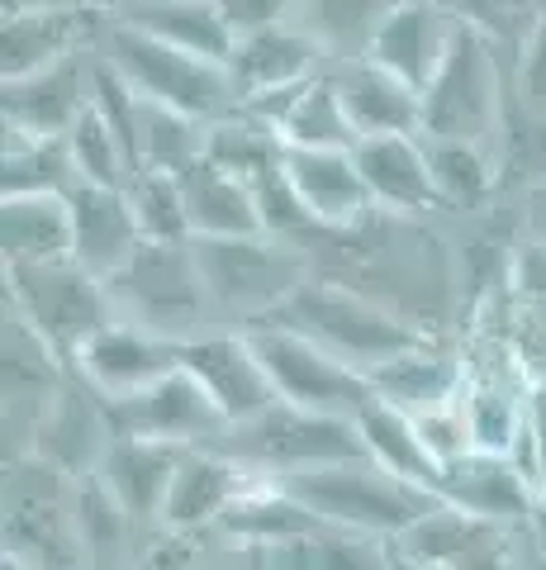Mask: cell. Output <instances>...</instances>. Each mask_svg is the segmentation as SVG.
<instances>
[{"label":"cell","instance_id":"1","mask_svg":"<svg viewBox=\"0 0 546 570\" xmlns=\"http://www.w3.org/2000/svg\"><path fill=\"white\" fill-rule=\"evenodd\" d=\"M280 485H286L319 523L361 532V538H380V542L404 538L423 513H433L443 504L437 494L409 485V480H395L390 471H380L371 456L332 461V466H319V471H299L290 480H280Z\"/></svg>","mask_w":546,"mask_h":570},{"label":"cell","instance_id":"2","mask_svg":"<svg viewBox=\"0 0 546 570\" xmlns=\"http://www.w3.org/2000/svg\"><path fill=\"white\" fill-rule=\"evenodd\" d=\"M105 291L119 324L157 333L176 347L205 337V318L215 314L190 243H143L125 272L105 281Z\"/></svg>","mask_w":546,"mask_h":570},{"label":"cell","instance_id":"3","mask_svg":"<svg viewBox=\"0 0 546 570\" xmlns=\"http://www.w3.org/2000/svg\"><path fill=\"white\" fill-rule=\"evenodd\" d=\"M267 324H286L295 333L314 337V343L328 347L332 356H343L347 366H357L361 376H371L376 366L395 362L399 352H409L428 337L404 314L385 309L357 291H347V285H332V281L299 285L286 305H280V314L267 318Z\"/></svg>","mask_w":546,"mask_h":570},{"label":"cell","instance_id":"4","mask_svg":"<svg viewBox=\"0 0 546 570\" xmlns=\"http://www.w3.org/2000/svg\"><path fill=\"white\" fill-rule=\"evenodd\" d=\"M100 58L119 67L138 96L148 105H167L176 115H190L200 124H215L224 115H234V81H228L224 62H205L196 52H181L152 33L133 29V24H110L100 39Z\"/></svg>","mask_w":546,"mask_h":570},{"label":"cell","instance_id":"5","mask_svg":"<svg viewBox=\"0 0 546 570\" xmlns=\"http://www.w3.org/2000/svg\"><path fill=\"white\" fill-rule=\"evenodd\" d=\"M196 262L209 291L215 314H228L238 324H267L280 314V305L309 285V257L286 247L280 238H196Z\"/></svg>","mask_w":546,"mask_h":570},{"label":"cell","instance_id":"6","mask_svg":"<svg viewBox=\"0 0 546 570\" xmlns=\"http://www.w3.org/2000/svg\"><path fill=\"white\" fill-rule=\"evenodd\" d=\"M215 448L224 456H234L248 475L271 480V485L299 471H319V466H332V461L366 456L351 419L305 414V409H290V404H271L261 419L228 428Z\"/></svg>","mask_w":546,"mask_h":570},{"label":"cell","instance_id":"7","mask_svg":"<svg viewBox=\"0 0 546 570\" xmlns=\"http://www.w3.org/2000/svg\"><path fill=\"white\" fill-rule=\"evenodd\" d=\"M6 285H10V314L39 333L62 362H72L105 324H115L105 281L81 272L77 262L6 266Z\"/></svg>","mask_w":546,"mask_h":570},{"label":"cell","instance_id":"8","mask_svg":"<svg viewBox=\"0 0 546 570\" xmlns=\"http://www.w3.org/2000/svg\"><path fill=\"white\" fill-rule=\"evenodd\" d=\"M495 39L461 24L447 62L423 91V138H456V142H489L504 129V81Z\"/></svg>","mask_w":546,"mask_h":570},{"label":"cell","instance_id":"9","mask_svg":"<svg viewBox=\"0 0 546 570\" xmlns=\"http://www.w3.org/2000/svg\"><path fill=\"white\" fill-rule=\"evenodd\" d=\"M242 333L252 337L280 404L305 409V414H328V419H357L376 400L371 381L357 366H347L343 356L319 347L314 337L295 333L286 324H257Z\"/></svg>","mask_w":546,"mask_h":570},{"label":"cell","instance_id":"10","mask_svg":"<svg viewBox=\"0 0 546 570\" xmlns=\"http://www.w3.org/2000/svg\"><path fill=\"white\" fill-rule=\"evenodd\" d=\"M105 414H110L115 438L167 442V448H215V442L228 433L215 400L205 395V385L190 376L186 366H176L171 376L138 390L129 400L105 404Z\"/></svg>","mask_w":546,"mask_h":570},{"label":"cell","instance_id":"11","mask_svg":"<svg viewBox=\"0 0 546 570\" xmlns=\"http://www.w3.org/2000/svg\"><path fill=\"white\" fill-rule=\"evenodd\" d=\"M181 366L205 385V395L215 400V409L224 414L228 428L261 419L276 400L271 376L261 366V356L252 347L248 333H205L196 343L181 347Z\"/></svg>","mask_w":546,"mask_h":570},{"label":"cell","instance_id":"12","mask_svg":"<svg viewBox=\"0 0 546 570\" xmlns=\"http://www.w3.org/2000/svg\"><path fill=\"white\" fill-rule=\"evenodd\" d=\"M67 366L77 371V381L86 390H96L105 404H115V400H129L138 390L171 376V371L181 366V347L115 318V324H105Z\"/></svg>","mask_w":546,"mask_h":570},{"label":"cell","instance_id":"13","mask_svg":"<svg viewBox=\"0 0 546 570\" xmlns=\"http://www.w3.org/2000/svg\"><path fill=\"white\" fill-rule=\"evenodd\" d=\"M96 58L72 52L43 71L6 81V134L20 138H67L96 100Z\"/></svg>","mask_w":546,"mask_h":570},{"label":"cell","instance_id":"14","mask_svg":"<svg viewBox=\"0 0 546 570\" xmlns=\"http://www.w3.org/2000/svg\"><path fill=\"white\" fill-rule=\"evenodd\" d=\"M456 33H461V20H456L443 0H399L385 14V24L376 29L366 58L423 96L428 81L437 77V67L447 62Z\"/></svg>","mask_w":546,"mask_h":570},{"label":"cell","instance_id":"15","mask_svg":"<svg viewBox=\"0 0 546 570\" xmlns=\"http://www.w3.org/2000/svg\"><path fill=\"white\" fill-rule=\"evenodd\" d=\"M110 442H115V428H110V414H105V400L86 385H62L43 409L39 428H33L29 456L48 461L67 480H81L100 471V456L110 452Z\"/></svg>","mask_w":546,"mask_h":570},{"label":"cell","instance_id":"16","mask_svg":"<svg viewBox=\"0 0 546 570\" xmlns=\"http://www.w3.org/2000/svg\"><path fill=\"white\" fill-rule=\"evenodd\" d=\"M257 485V475H248L234 456H224L219 448H190L176 466V480L162 504V528L176 538H200V532L219 528L228 519V509Z\"/></svg>","mask_w":546,"mask_h":570},{"label":"cell","instance_id":"17","mask_svg":"<svg viewBox=\"0 0 546 570\" xmlns=\"http://www.w3.org/2000/svg\"><path fill=\"white\" fill-rule=\"evenodd\" d=\"M72 262L96 281L119 276L143 247V228L133 219L125 186H72Z\"/></svg>","mask_w":546,"mask_h":570},{"label":"cell","instance_id":"18","mask_svg":"<svg viewBox=\"0 0 546 570\" xmlns=\"http://www.w3.org/2000/svg\"><path fill=\"white\" fill-rule=\"evenodd\" d=\"M414 570H508L504 528L480 523L470 513L437 504L433 513L390 542Z\"/></svg>","mask_w":546,"mask_h":570},{"label":"cell","instance_id":"19","mask_svg":"<svg viewBox=\"0 0 546 570\" xmlns=\"http://www.w3.org/2000/svg\"><path fill=\"white\" fill-rule=\"evenodd\" d=\"M314 77H324V48L295 20L238 33V48H234V58H228V81H234L238 100L314 81Z\"/></svg>","mask_w":546,"mask_h":570},{"label":"cell","instance_id":"20","mask_svg":"<svg viewBox=\"0 0 546 570\" xmlns=\"http://www.w3.org/2000/svg\"><path fill=\"white\" fill-rule=\"evenodd\" d=\"M437 499L495 528L518 523L533 509H542L533 480L514 466V456H495V452H470L451 461L443 471V485H437Z\"/></svg>","mask_w":546,"mask_h":570},{"label":"cell","instance_id":"21","mask_svg":"<svg viewBox=\"0 0 546 570\" xmlns=\"http://www.w3.org/2000/svg\"><path fill=\"white\" fill-rule=\"evenodd\" d=\"M366 381H371V395L380 404H390L409 419H423V414H433V409L461 404L466 381H470V362H461L456 352L423 337L418 347L399 352L395 362L376 366Z\"/></svg>","mask_w":546,"mask_h":570},{"label":"cell","instance_id":"22","mask_svg":"<svg viewBox=\"0 0 546 570\" xmlns=\"http://www.w3.org/2000/svg\"><path fill=\"white\" fill-rule=\"evenodd\" d=\"M332 86H338L357 138H423V96L371 58L332 67Z\"/></svg>","mask_w":546,"mask_h":570},{"label":"cell","instance_id":"23","mask_svg":"<svg viewBox=\"0 0 546 570\" xmlns=\"http://www.w3.org/2000/svg\"><path fill=\"white\" fill-rule=\"evenodd\" d=\"M357 171L366 190H371V205L395 209V214H423L437 209V190H433V167H428V142L423 138H361L357 148Z\"/></svg>","mask_w":546,"mask_h":570},{"label":"cell","instance_id":"24","mask_svg":"<svg viewBox=\"0 0 546 570\" xmlns=\"http://www.w3.org/2000/svg\"><path fill=\"white\" fill-rule=\"evenodd\" d=\"M527 390H533V376H527L523 362L470 366L461 409H466L475 452H495V456L514 452V442L523 438V423H527Z\"/></svg>","mask_w":546,"mask_h":570},{"label":"cell","instance_id":"25","mask_svg":"<svg viewBox=\"0 0 546 570\" xmlns=\"http://www.w3.org/2000/svg\"><path fill=\"white\" fill-rule=\"evenodd\" d=\"M190 448H167V442H143V438H115L110 452L100 456V480L119 504L133 513V523H162L167 490L176 480V466Z\"/></svg>","mask_w":546,"mask_h":570},{"label":"cell","instance_id":"26","mask_svg":"<svg viewBox=\"0 0 546 570\" xmlns=\"http://www.w3.org/2000/svg\"><path fill=\"white\" fill-rule=\"evenodd\" d=\"M286 176L319 228H351V224L366 219V209H371V190H366L351 153L286 148Z\"/></svg>","mask_w":546,"mask_h":570},{"label":"cell","instance_id":"27","mask_svg":"<svg viewBox=\"0 0 546 570\" xmlns=\"http://www.w3.org/2000/svg\"><path fill=\"white\" fill-rule=\"evenodd\" d=\"M119 24H133L171 48L196 52L205 62H224V67L238 48V29L224 20L215 0H125Z\"/></svg>","mask_w":546,"mask_h":570},{"label":"cell","instance_id":"28","mask_svg":"<svg viewBox=\"0 0 546 570\" xmlns=\"http://www.w3.org/2000/svg\"><path fill=\"white\" fill-rule=\"evenodd\" d=\"M91 29V20H81L77 6H14L6 14V33H0V52H6V81L43 71L52 62L81 52V33Z\"/></svg>","mask_w":546,"mask_h":570},{"label":"cell","instance_id":"29","mask_svg":"<svg viewBox=\"0 0 546 570\" xmlns=\"http://www.w3.org/2000/svg\"><path fill=\"white\" fill-rule=\"evenodd\" d=\"M0 243H6V266L72 262V200L67 195H6Z\"/></svg>","mask_w":546,"mask_h":570},{"label":"cell","instance_id":"30","mask_svg":"<svg viewBox=\"0 0 546 570\" xmlns=\"http://www.w3.org/2000/svg\"><path fill=\"white\" fill-rule=\"evenodd\" d=\"M186 214H190V243L196 238H257L261 214L248 181L228 176L209 163H196L181 176Z\"/></svg>","mask_w":546,"mask_h":570},{"label":"cell","instance_id":"31","mask_svg":"<svg viewBox=\"0 0 546 570\" xmlns=\"http://www.w3.org/2000/svg\"><path fill=\"white\" fill-rule=\"evenodd\" d=\"M351 423H357L361 452L371 456L380 471H390L395 480H409V485L437 494V485H443V466H437V456L428 452V442H423L418 419L371 400Z\"/></svg>","mask_w":546,"mask_h":570},{"label":"cell","instance_id":"32","mask_svg":"<svg viewBox=\"0 0 546 570\" xmlns=\"http://www.w3.org/2000/svg\"><path fill=\"white\" fill-rule=\"evenodd\" d=\"M319 528V519L299 504V499L286 485H271V480H257V485L228 509V519L219 523L224 542L234 547H248V551H271V547H286L295 538Z\"/></svg>","mask_w":546,"mask_h":570},{"label":"cell","instance_id":"33","mask_svg":"<svg viewBox=\"0 0 546 570\" xmlns=\"http://www.w3.org/2000/svg\"><path fill=\"white\" fill-rule=\"evenodd\" d=\"M395 6L399 0H299L295 24L324 48L332 67H343V62H361L371 52L376 29Z\"/></svg>","mask_w":546,"mask_h":570},{"label":"cell","instance_id":"34","mask_svg":"<svg viewBox=\"0 0 546 570\" xmlns=\"http://www.w3.org/2000/svg\"><path fill=\"white\" fill-rule=\"evenodd\" d=\"M72 528L81 542L86 570H115L129 557V538H133V513L105 490L100 475H81L72 480Z\"/></svg>","mask_w":546,"mask_h":570},{"label":"cell","instance_id":"35","mask_svg":"<svg viewBox=\"0 0 546 570\" xmlns=\"http://www.w3.org/2000/svg\"><path fill=\"white\" fill-rule=\"evenodd\" d=\"M267 570H390V542L319 523L305 538L261 551Z\"/></svg>","mask_w":546,"mask_h":570},{"label":"cell","instance_id":"36","mask_svg":"<svg viewBox=\"0 0 546 570\" xmlns=\"http://www.w3.org/2000/svg\"><path fill=\"white\" fill-rule=\"evenodd\" d=\"M205 163L252 186L257 176H267V171H276L280 163H286V138H280L276 129H267V124H257V119L234 110V115H224L205 129Z\"/></svg>","mask_w":546,"mask_h":570},{"label":"cell","instance_id":"37","mask_svg":"<svg viewBox=\"0 0 546 570\" xmlns=\"http://www.w3.org/2000/svg\"><path fill=\"white\" fill-rule=\"evenodd\" d=\"M423 142H428L437 205L475 209L489 200V190L499 186V171H495V157H489L485 142H456V138H423Z\"/></svg>","mask_w":546,"mask_h":570},{"label":"cell","instance_id":"38","mask_svg":"<svg viewBox=\"0 0 546 570\" xmlns=\"http://www.w3.org/2000/svg\"><path fill=\"white\" fill-rule=\"evenodd\" d=\"M280 138H286V148H305V153H351L361 142L343 110L338 86H332V71H324L319 81H309V91L299 96Z\"/></svg>","mask_w":546,"mask_h":570},{"label":"cell","instance_id":"39","mask_svg":"<svg viewBox=\"0 0 546 570\" xmlns=\"http://www.w3.org/2000/svg\"><path fill=\"white\" fill-rule=\"evenodd\" d=\"M77 181L67 138L6 134V195H67Z\"/></svg>","mask_w":546,"mask_h":570},{"label":"cell","instance_id":"40","mask_svg":"<svg viewBox=\"0 0 546 570\" xmlns=\"http://www.w3.org/2000/svg\"><path fill=\"white\" fill-rule=\"evenodd\" d=\"M205 129L209 124L200 119L143 100V129H138V138H143V171L186 176L196 163H205Z\"/></svg>","mask_w":546,"mask_h":570},{"label":"cell","instance_id":"41","mask_svg":"<svg viewBox=\"0 0 546 570\" xmlns=\"http://www.w3.org/2000/svg\"><path fill=\"white\" fill-rule=\"evenodd\" d=\"M125 190H129L133 219L143 228V243H190V214H186L181 176L138 171Z\"/></svg>","mask_w":546,"mask_h":570},{"label":"cell","instance_id":"42","mask_svg":"<svg viewBox=\"0 0 546 570\" xmlns=\"http://www.w3.org/2000/svg\"><path fill=\"white\" fill-rule=\"evenodd\" d=\"M67 153H72L77 181H86V186H129L133 181L129 157L119 148L115 129L96 115V105L77 119V129L67 134Z\"/></svg>","mask_w":546,"mask_h":570},{"label":"cell","instance_id":"43","mask_svg":"<svg viewBox=\"0 0 546 570\" xmlns=\"http://www.w3.org/2000/svg\"><path fill=\"white\" fill-rule=\"evenodd\" d=\"M443 6L456 14L461 24L480 29L485 39H504V43H518L527 39V29L537 24V14L546 0H443Z\"/></svg>","mask_w":546,"mask_h":570},{"label":"cell","instance_id":"44","mask_svg":"<svg viewBox=\"0 0 546 570\" xmlns=\"http://www.w3.org/2000/svg\"><path fill=\"white\" fill-rule=\"evenodd\" d=\"M252 195H257L261 234H267V238L286 243V238H295V234H309V228H319V224H314V214L305 209V200H299V190L290 186L286 163H280L276 171H267V176H257Z\"/></svg>","mask_w":546,"mask_h":570},{"label":"cell","instance_id":"45","mask_svg":"<svg viewBox=\"0 0 546 570\" xmlns=\"http://www.w3.org/2000/svg\"><path fill=\"white\" fill-rule=\"evenodd\" d=\"M514 466L533 480L537 499L546 504V381H533L527 390V423H523V438L514 442Z\"/></svg>","mask_w":546,"mask_h":570},{"label":"cell","instance_id":"46","mask_svg":"<svg viewBox=\"0 0 546 570\" xmlns=\"http://www.w3.org/2000/svg\"><path fill=\"white\" fill-rule=\"evenodd\" d=\"M518 110L546 124V6L537 14V24L527 29V39L518 48V77H514Z\"/></svg>","mask_w":546,"mask_h":570},{"label":"cell","instance_id":"47","mask_svg":"<svg viewBox=\"0 0 546 570\" xmlns=\"http://www.w3.org/2000/svg\"><path fill=\"white\" fill-rule=\"evenodd\" d=\"M418 433L428 442V452L437 456V466H451V461H461L475 452L470 442V423H466V409L461 404H447V409H433V414L418 419Z\"/></svg>","mask_w":546,"mask_h":570},{"label":"cell","instance_id":"48","mask_svg":"<svg viewBox=\"0 0 546 570\" xmlns=\"http://www.w3.org/2000/svg\"><path fill=\"white\" fill-rule=\"evenodd\" d=\"M508 291H514L523 309L546 305V243L542 238H527L514 253V262H508Z\"/></svg>","mask_w":546,"mask_h":570},{"label":"cell","instance_id":"49","mask_svg":"<svg viewBox=\"0 0 546 570\" xmlns=\"http://www.w3.org/2000/svg\"><path fill=\"white\" fill-rule=\"evenodd\" d=\"M215 6L224 10V20L238 33H252V29H267L280 20H295L299 0H215Z\"/></svg>","mask_w":546,"mask_h":570},{"label":"cell","instance_id":"50","mask_svg":"<svg viewBox=\"0 0 546 570\" xmlns=\"http://www.w3.org/2000/svg\"><path fill=\"white\" fill-rule=\"evenodd\" d=\"M190 566H196V547H190V538H176V532H167L162 542L133 561V570H190Z\"/></svg>","mask_w":546,"mask_h":570},{"label":"cell","instance_id":"51","mask_svg":"<svg viewBox=\"0 0 546 570\" xmlns=\"http://www.w3.org/2000/svg\"><path fill=\"white\" fill-rule=\"evenodd\" d=\"M190 570H267V566H261L257 551L228 542V557H215V551H196V566H190Z\"/></svg>","mask_w":546,"mask_h":570},{"label":"cell","instance_id":"52","mask_svg":"<svg viewBox=\"0 0 546 570\" xmlns=\"http://www.w3.org/2000/svg\"><path fill=\"white\" fill-rule=\"evenodd\" d=\"M533 238L546 243V186H537V195H533Z\"/></svg>","mask_w":546,"mask_h":570},{"label":"cell","instance_id":"53","mask_svg":"<svg viewBox=\"0 0 546 570\" xmlns=\"http://www.w3.org/2000/svg\"><path fill=\"white\" fill-rule=\"evenodd\" d=\"M0 570H39V566L24 561V557H14V551H6V566H0Z\"/></svg>","mask_w":546,"mask_h":570},{"label":"cell","instance_id":"54","mask_svg":"<svg viewBox=\"0 0 546 570\" xmlns=\"http://www.w3.org/2000/svg\"><path fill=\"white\" fill-rule=\"evenodd\" d=\"M62 6H72V0H62Z\"/></svg>","mask_w":546,"mask_h":570}]
</instances>
